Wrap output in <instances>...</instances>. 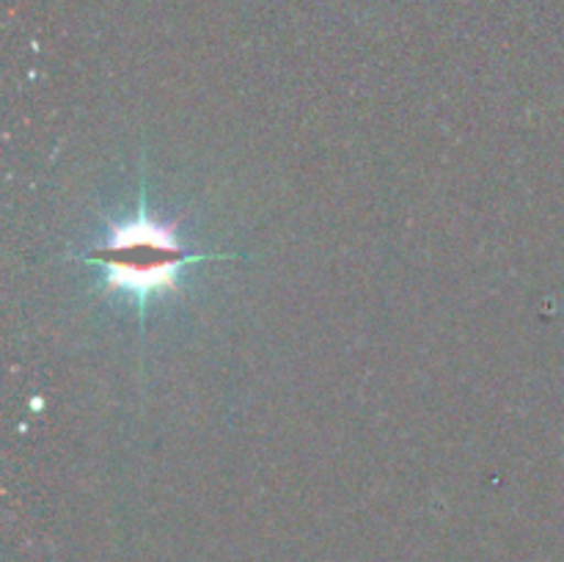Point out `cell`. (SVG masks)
<instances>
[{"label": "cell", "mask_w": 564, "mask_h": 562, "mask_svg": "<svg viewBox=\"0 0 564 562\" xmlns=\"http://www.w3.org/2000/svg\"><path fill=\"white\" fill-rule=\"evenodd\" d=\"M202 259L207 257L187 251L176 240V224H163L149 213L147 187H141L138 213L116 224L108 240L86 253V262L105 270V290L135 298L141 317L152 298L180 292L182 270Z\"/></svg>", "instance_id": "obj_1"}]
</instances>
